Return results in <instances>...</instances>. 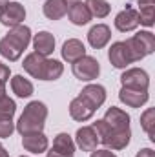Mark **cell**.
<instances>
[{
    "label": "cell",
    "instance_id": "cell-1",
    "mask_svg": "<svg viewBox=\"0 0 155 157\" xmlns=\"http://www.w3.org/2000/svg\"><path fill=\"white\" fill-rule=\"evenodd\" d=\"M22 68L28 75H31L33 78H39V80H57L64 73V64L60 60L37 55L35 51L24 57Z\"/></svg>",
    "mask_w": 155,
    "mask_h": 157
},
{
    "label": "cell",
    "instance_id": "cell-2",
    "mask_svg": "<svg viewBox=\"0 0 155 157\" xmlns=\"http://www.w3.org/2000/svg\"><path fill=\"white\" fill-rule=\"evenodd\" d=\"M46 119H47V106L42 101H31L24 108L22 115L18 117L17 124H15V130L20 135L35 133V132H44Z\"/></svg>",
    "mask_w": 155,
    "mask_h": 157
},
{
    "label": "cell",
    "instance_id": "cell-3",
    "mask_svg": "<svg viewBox=\"0 0 155 157\" xmlns=\"http://www.w3.org/2000/svg\"><path fill=\"white\" fill-rule=\"evenodd\" d=\"M93 130L97 132V137H99V143L104 144L108 150L117 152V150H124L130 141H131V130H112L102 119H97L93 124Z\"/></svg>",
    "mask_w": 155,
    "mask_h": 157
},
{
    "label": "cell",
    "instance_id": "cell-4",
    "mask_svg": "<svg viewBox=\"0 0 155 157\" xmlns=\"http://www.w3.org/2000/svg\"><path fill=\"white\" fill-rule=\"evenodd\" d=\"M124 42H126L131 57H133V62H139V60L146 59L148 55H152L155 51V35L148 29L135 33L133 37L126 39Z\"/></svg>",
    "mask_w": 155,
    "mask_h": 157
},
{
    "label": "cell",
    "instance_id": "cell-5",
    "mask_svg": "<svg viewBox=\"0 0 155 157\" xmlns=\"http://www.w3.org/2000/svg\"><path fill=\"white\" fill-rule=\"evenodd\" d=\"M71 71H73L75 78H78L80 82H91V80L99 78V75H100V64L95 57L84 55L77 62H73Z\"/></svg>",
    "mask_w": 155,
    "mask_h": 157
},
{
    "label": "cell",
    "instance_id": "cell-6",
    "mask_svg": "<svg viewBox=\"0 0 155 157\" xmlns=\"http://www.w3.org/2000/svg\"><path fill=\"white\" fill-rule=\"evenodd\" d=\"M108 60L110 64L117 68V70H126L130 68V64H133V57L126 46L124 40H119V42H113L108 49Z\"/></svg>",
    "mask_w": 155,
    "mask_h": 157
},
{
    "label": "cell",
    "instance_id": "cell-7",
    "mask_svg": "<svg viewBox=\"0 0 155 157\" xmlns=\"http://www.w3.org/2000/svg\"><path fill=\"white\" fill-rule=\"evenodd\" d=\"M120 84L124 88L148 90L150 88V75L142 68H126L120 75Z\"/></svg>",
    "mask_w": 155,
    "mask_h": 157
},
{
    "label": "cell",
    "instance_id": "cell-8",
    "mask_svg": "<svg viewBox=\"0 0 155 157\" xmlns=\"http://www.w3.org/2000/svg\"><path fill=\"white\" fill-rule=\"evenodd\" d=\"M26 20V7L20 2H6L0 11V24L6 28H15Z\"/></svg>",
    "mask_w": 155,
    "mask_h": 157
},
{
    "label": "cell",
    "instance_id": "cell-9",
    "mask_svg": "<svg viewBox=\"0 0 155 157\" xmlns=\"http://www.w3.org/2000/svg\"><path fill=\"white\" fill-rule=\"evenodd\" d=\"M95 108L82 97V95H77L71 102H70V117L77 122H86L95 115Z\"/></svg>",
    "mask_w": 155,
    "mask_h": 157
},
{
    "label": "cell",
    "instance_id": "cell-10",
    "mask_svg": "<svg viewBox=\"0 0 155 157\" xmlns=\"http://www.w3.org/2000/svg\"><path fill=\"white\" fill-rule=\"evenodd\" d=\"M150 93L148 90H133V88H120L119 91V101L130 108H141L148 102Z\"/></svg>",
    "mask_w": 155,
    "mask_h": 157
},
{
    "label": "cell",
    "instance_id": "cell-11",
    "mask_svg": "<svg viewBox=\"0 0 155 157\" xmlns=\"http://www.w3.org/2000/svg\"><path fill=\"white\" fill-rule=\"evenodd\" d=\"M22 148L29 154H44L49 148V141L44 132L26 133V135H22Z\"/></svg>",
    "mask_w": 155,
    "mask_h": 157
},
{
    "label": "cell",
    "instance_id": "cell-12",
    "mask_svg": "<svg viewBox=\"0 0 155 157\" xmlns=\"http://www.w3.org/2000/svg\"><path fill=\"white\" fill-rule=\"evenodd\" d=\"M112 40V29L106 24H95L88 31V42L93 49H102Z\"/></svg>",
    "mask_w": 155,
    "mask_h": 157
},
{
    "label": "cell",
    "instance_id": "cell-13",
    "mask_svg": "<svg viewBox=\"0 0 155 157\" xmlns=\"http://www.w3.org/2000/svg\"><path fill=\"white\" fill-rule=\"evenodd\" d=\"M99 137L93 126H82L75 133V146H78L82 152H93L99 146Z\"/></svg>",
    "mask_w": 155,
    "mask_h": 157
},
{
    "label": "cell",
    "instance_id": "cell-14",
    "mask_svg": "<svg viewBox=\"0 0 155 157\" xmlns=\"http://www.w3.org/2000/svg\"><path fill=\"white\" fill-rule=\"evenodd\" d=\"M115 28L120 33H130L139 28V13L133 7H126L115 17Z\"/></svg>",
    "mask_w": 155,
    "mask_h": 157
},
{
    "label": "cell",
    "instance_id": "cell-15",
    "mask_svg": "<svg viewBox=\"0 0 155 157\" xmlns=\"http://www.w3.org/2000/svg\"><path fill=\"white\" fill-rule=\"evenodd\" d=\"M102 121L112 128V130H128L130 128V115L122 110V108H117V106H112L106 110Z\"/></svg>",
    "mask_w": 155,
    "mask_h": 157
},
{
    "label": "cell",
    "instance_id": "cell-16",
    "mask_svg": "<svg viewBox=\"0 0 155 157\" xmlns=\"http://www.w3.org/2000/svg\"><path fill=\"white\" fill-rule=\"evenodd\" d=\"M60 53H62V59L68 64H73V62H77L78 59H82L86 55V46H84L82 40L78 39H68L62 44Z\"/></svg>",
    "mask_w": 155,
    "mask_h": 157
},
{
    "label": "cell",
    "instance_id": "cell-17",
    "mask_svg": "<svg viewBox=\"0 0 155 157\" xmlns=\"http://www.w3.org/2000/svg\"><path fill=\"white\" fill-rule=\"evenodd\" d=\"M80 95H82L95 110H99V108L106 102V97H108L106 88H104L102 84H88V86L82 88Z\"/></svg>",
    "mask_w": 155,
    "mask_h": 157
},
{
    "label": "cell",
    "instance_id": "cell-18",
    "mask_svg": "<svg viewBox=\"0 0 155 157\" xmlns=\"http://www.w3.org/2000/svg\"><path fill=\"white\" fill-rule=\"evenodd\" d=\"M55 46H57V40H55V37L49 31H39L33 37V49H35L37 55L49 57L55 51Z\"/></svg>",
    "mask_w": 155,
    "mask_h": 157
},
{
    "label": "cell",
    "instance_id": "cell-19",
    "mask_svg": "<svg viewBox=\"0 0 155 157\" xmlns=\"http://www.w3.org/2000/svg\"><path fill=\"white\" fill-rule=\"evenodd\" d=\"M66 15H68L70 22H71L73 26H86V24H89V20L93 18L91 13H89V9H88V6H86L84 2L70 4Z\"/></svg>",
    "mask_w": 155,
    "mask_h": 157
},
{
    "label": "cell",
    "instance_id": "cell-20",
    "mask_svg": "<svg viewBox=\"0 0 155 157\" xmlns=\"http://www.w3.org/2000/svg\"><path fill=\"white\" fill-rule=\"evenodd\" d=\"M6 37L11 40L15 46H18V48L24 51V49L29 46V42H31V29H29V26H26V24H18V26H15V28H9V31H7Z\"/></svg>",
    "mask_w": 155,
    "mask_h": 157
},
{
    "label": "cell",
    "instance_id": "cell-21",
    "mask_svg": "<svg viewBox=\"0 0 155 157\" xmlns=\"http://www.w3.org/2000/svg\"><path fill=\"white\" fill-rule=\"evenodd\" d=\"M42 13L49 20H60L68 13V4L66 0H46L42 6Z\"/></svg>",
    "mask_w": 155,
    "mask_h": 157
},
{
    "label": "cell",
    "instance_id": "cell-22",
    "mask_svg": "<svg viewBox=\"0 0 155 157\" xmlns=\"http://www.w3.org/2000/svg\"><path fill=\"white\" fill-rule=\"evenodd\" d=\"M75 148H77V146H75V141H73V137H71L70 133L62 132V133L55 135L51 150H55V152H59V154H62V155L75 157Z\"/></svg>",
    "mask_w": 155,
    "mask_h": 157
},
{
    "label": "cell",
    "instance_id": "cell-23",
    "mask_svg": "<svg viewBox=\"0 0 155 157\" xmlns=\"http://www.w3.org/2000/svg\"><path fill=\"white\" fill-rule=\"evenodd\" d=\"M11 90L18 99H28L33 95L35 86L29 78H26L24 75H13L11 77Z\"/></svg>",
    "mask_w": 155,
    "mask_h": 157
},
{
    "label": "cell",
    "instance_id": "cell-24",
    "mask_svg": "<svg viewBox=\"0 0 155 157\" xmlns=\"http://www.w3.org/2000/svg\"><path fill=\"white\" fill-rule=\"evenodd\" d=\"M22 53H24V51H22L18 46H15L7 37H2V39H0V55H2L6 60L17 62V60L22 57Z\"/></svg>",
    "mask_w": 155,
    "mask_h": 157
},
{
    "label": "cell",
    "instance_id": "cell-25",
    "mask_svg": "<svg viewBox=\"0 0 155 157\" xmlns=\"http://www.w3.org/2000/svg\"><path fill=\"white\" fill-rule=\"evenodd\" d=\"M84 4L88 6L91 17H95V18H106L112 13V6L108 0H86Z\"/></svg>",
    "mask_w": 155,
    "mask_h": 157
},
{
    "label": "cell",
    "instance_id": "cell-26",
    "mask_svg": "<svg viewBox=\"0 0 155 157\" xmlns=\"http://www.w3.org/2000/svg\"><path fill=\"white\" fill-rule=\"evenodd\" d=\"M17 113V102L13 99H9L7 95H4L0 99V119L2 121H13Z\"/></svg>",
    "mask_w": 155,
    "mask_h": 157
},
{
    "label": "cell",
    "instance_id": "cell-27",
    "mask_svg": "<svg viewBox=\"0 0 155 157\" xmlns=\"http://www.w3.org/2000/svg\"><path fill=\"white\" fill-rule=\"evenodd\" d=\"M137 13H139V26L152 28L155 24V6H141Z\"/></svg>",
    "mask_w": 155,
    "mask_h": 157
},
{
    "label": "cell",
    "instance_id": "cell-28",
    "mask_svg": "<svg viewBox=\"0 0 155 157\" xmlns=\"http://www.w3.org/2000/svg\"><path fill=\"white\" fill-rule=\"evenodd\" d=\"M153 124H155V112H153V108H148V110L141 115V126H142V130L146 132V135H148L152 141H155Z\"/></svg>",
    "mask_w": 155,
    "mask_h": 157
},
{
    "label": "cell",
    "instance_id": "cell-29",
    "mask_svg": "<svg viewBox=\"0 0 155 157\" xmlns=\"http://www.w3.org/2000/svg\"><path fill=\"white\" fill-rule=\"evenodd\" d=\"M13 132H15V122L0 119V139H9L13 135Z\"/></svg>",
    "mask_w": 155,
    "mask_h": 157
},
{
    "label": "cell",
    "instance_id": "cell-30",
    "mask_svg": "<svg viewBox=\"0 0 155 157\" xmlns=\"http://www.w3.org/2000/svg\"><path fill=\"white\" fill-rule=\"evenodd\" d=\"M9 77H11V70H9V66L7 64H4L2 60H0V82H7L9 80Z\"/></svg>",
    "mask_w": 155,
    "mask_h": 157
},
{
    "label": "cell",
    "instance_id": "cell-31",
    "mask_svg": "<svg viewBox=\"0 0 155 157\" xmlns=\"http://www.w3.org/2000/svg\"><path fill=\"white\" fill-rule=\"evenodd\" d=\"M89 157H117L112 150H108V148H102V150H99V148H95L93 152H91V155Z\"/></svg>",
    "mask_w": 155,
    "mask_h": 157
},
{
    "label": "cell",
    "instance_id": "cell-32",
    "mask_svg": "<svg viewBox=\"0 0 155 157\" xmlns=\"http://www.w3.org/2000/svg\"><path fill=\"white\" fill-rule=\"evenodd\" d=\"M135 157H155V150H152V148H141Z\"/></svg>",
    "mask_w": 155,
    "mask_h": 157
},
{
    "label": "cell",
    "instance_id": "cell-33",
    "mask_svg": "<svg viewBox=\"0 0 155 157\" xmlns=\"http://www.w3.org/2000/svg\"><path fill=\"white\" fill-rule=\"evenodd\" d=\"M46 157H68V155H62V154H59V152H55V150H47V152H46Z\"/></svg>",
    "mask_w": 155,
    "mask_h": 157
},
{
    "label": "cell",
    "instance_id": "cell-34",
    "mask_svg": "<svg viewBox=\"0 0 155 157\" xmlns=\"http://www.w3.org/2000/svg\"><path fill=\"white\" fill-rule=\"evenodd\" d=\"M139 2V7L141 6H155V0H137Z\"/></svg>",
    "mask_w": 155,
    "mask_h": 157
},
{
    "label": "cell",
    "instance_id": "cell-35",
    "mask_svg": "<svg viewBox=\"0 0 155 157\" xmlns=\"http://www.w3.org/2000/svg\"><path fill=\"white\" fill-rule=\"evenodd\" d=\"M4 95H6V84H4V82H0V99H2Z\"/></svg>",
    "mask_w": 155,
    "mask_h": 157
},
{
    "label": "cell",
    "instance_id": "cell-36",
    "mask_svg": "<svg viewBox=\"0 0 155 157\" xmlns=\"http://www.w3.org/2000/svg\"><path fill=\"white\" fill-rule=\"evenodd\" d=\"M0 157H9V152H7V150H6L4 146L0 148Z\"/></svg>",
    "mask_w": 155,
    "mask_h": 157
},
{
    "label": "cell",
    "instance_id": "cell-37",
    "mask_svg": "<svg viewBox=\"0 0 155 157\" xmlns=\"http://www.w3.org/2000/svg\"><path fill=\"white\" fill-rule=\"evenodd\" d=\"M75 2H82V0H66V4L70 6V4H75Z\"/></svg>",
    "mask_w": 155,
    "mask_h": 157
},
{
    "label": "cell",
    "instance_id": "cell-38",
    "mask_svg": "<svg viewBox=\"0 0 155 157\" xmlns=\"http://www.w3.org/2000/svg\"><path fill=\"white\" fill-rule=\"evenodd\" d=\"M6 2H7V0H0V11H2V7L6 6Z\"/></svg>",
    "mask_w": 155,
    "mask_h": 157
},
{
    "label": "cell",
    "instance_id": "cell-39",
    "mask_svg": "<svg viewBox=\"0 0 155 157\" xmlns=\"http://www.w3.org/2000/svg\"><path fill=\"white\" fill-rule=\"evenodd\" d=\"M18 157H29V155H18Z\"/></svg>",
    "mask_w": 155,
    "mask_h": 157
},
{
    "label": "cell",
    "instance_id": "cell-40",
    "mask_svg": "<svg viewBox=\"0 0 155 157\" xmlns=\"http://www.w3.org/2000/svg\"><path fill=\"white\" fill-rule=\"evenodd\" d=\"M0 148H2V143H0Z\"/></svg>",
    "mask_w": 155,
    "mask_h": 157
}]
</instances>
